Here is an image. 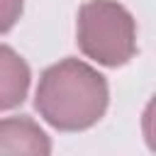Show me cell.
<instances>
[{
    "instance_id": "cell-3",
    "label": "cell",
    "mask_w": 156,
    "mask_h": 156,
    "mask_svg": "<svg viewBox=\"0 0 156 156\" xmlns=\"http://www.w3.org/2000/svg\"><path fill=\"white\" fill-rule=\"evenodd\" d=\"M49 136L27 117L0 119V154H49Z\"/></svg>"
},
{
    "instance_id": "cell-4",
    "label": "cell",
    "mask_w": 156,
    "mask_h": 156,
    "mask_svg": "<svg viewBox=\"0 0 156 156\" xmlns=\"http://www.w3.org/2000/svg\"><path fill=\"white\" fill-rule=\"evenodd\" d=\"M29 88L27 63L7 46H0V110L20 105Z\"/></svg>"
},
{
    "instance_id": "cell-2",
    "label": "cell",
    "mask_w": 156,
    "mask_h": 156,
    "mask_svg": "<svg viewBox=\"0 0 156 156\" xmlns=\"http://www.w3.org/2000/svg\"><path fill=\"white\" fill-rule=\"evenodd\" d=\"M78 44L98 63L122 66L136 49L134 20L112 0H90L78 12Z\"/></svg>"
},
{
    "instance_id": "cell-5",
    "label": "cell",
    "mask_w": 156,
    "mask_h": 156,
    "mask_svg": "<svg viewBox=\"0 0 156 156\" xmlns=\"http://www.w3.org/2000/svg\"><path fill=\"white\" fill-rule=\"evenodd\" d=\"M22 12V0H0V34L7 32Z\"/></svg>"
},
{
    "instance_id": "cell-1",
    "label": "cell",
    "mask_w": 156,
    "mask_h": 156,
    "mask_svg": "<svg viewBox=\"0 0 156 156\" xmlns=\"http://www.w3.org/2000/svg\"><path fill=\"white\" fill-rule=\"evenodd\" d=\"M37 107L56 129H85L95 124L107 107V83L83 61L66 58L41 76Z\"/></svg>"
}]
</instances>
